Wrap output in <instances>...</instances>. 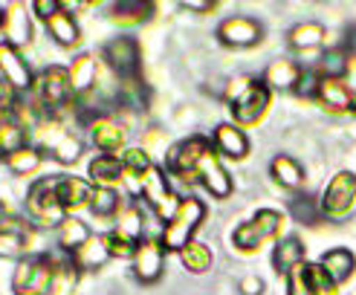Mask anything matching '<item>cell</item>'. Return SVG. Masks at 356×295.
<instances>
[{"mask_svg":"<svg viewBox=\"0 0 356 295\" xmlns=\"http://www.w3.org/2000/svg\"><path fill=\"white\" fill-rule=\"evenodd\" d=\"M70 258L76 260V267H79V269H84V272H96V269L104 267V260L111 258V252H108V243H104V237H90L76 255H70Z\"/></svg>","mask_w":356,"mask_h":295,"instance_id":"27","label":"cell"},{"mask_svg":"<svg viewBox=\"0 0 356 295\" xmlns=\"http://www.w3.org/2000/svg\"><path fill=\"white\" fill-rule=\"evenodd\" d=\"M142 226H145V217H142V208L139 205H124L119 208V226H116V232L124 235V237H131V240H142Z\"/></svg>","mask_w":356,"mask_h":295,"instance_id":"38","label":"cell"},{"mask_svg":"<svg viewBox=\"0 0 356 295\" xmlns=\"http://www.w3.org/2000/svg\"><path fill=\"white\" fill-rule=\"evenodd\" d=\"M287 295H313L310 275H307V264H298V267L287 275Z\"/></svg>","mask_w":356,"mask_h":295,"instance_id":"44","label":"cell"},{"mask_svg":"<svg viewBox=\"0 0 356 295\" xmlns=\"http://www.w3.org/2000/svg\"><path fill=\"white\" fill-rule=\"evenodd\" d=\"M298 264H305V246H301L298 237H284L275 243V252H273V267L275 272L290 275Z\"/></svg>","mask_w":356,"mask_h":295,"instance_id":"23","label":"cell"},{"mask_svg":"<svg viewBox=\"0 0 356 295\" xmlns=\"http://www.w3.org/2000/svg\"><path fill=\"white\" fill-rule=\"evenodd\" d=\"M316 99L327 113H353L356 110V99L342 78H322L318 81Z\"/></svg>","mask_w":356,"mask_h":295,"instance_id":"17","label":"cell"},{"mask_svg":"<svg viewBox=\"0 0 356 295\" xmlns=\"http://www.w3.org/2000/svg\"><path fill=\"white\" fill-rule=\"evenodd\" d=\"M41 160H44L41 148L26 145V148H21V151H15L12 156H6V165H9V171H15V174H32L35 168L41 165Z\"/></svg>","mask_w":356,"mask_h":295,"instance_id":"40","label":"cell"},{"mask_svg":"<svg viewBox=\"0 0 356 295\" xmlns=\"http://www.w3.org/2000/svg\"><path fill=\"white\" fill-rule=\"evenodd\" d=\"M356 203V174L353 171H339L327 183L322 194V214L330 220H342L350 214V208Z\"/></svg>","mask_w":356,"mask_h":295,"instance_id":"8","label":"cell"},{"mask_svg":"<svg viewBox=\"0 0 356 295\" xmlns=\"http://www.w3.org/2000/svg\"><path fill=\"white\" fill-rule=\"evenodd\" d=\"M203 217H206V205L200 200H194V197L180 200L174 217L165 223L163 237H159V240H163V246H165V252H183L191 243L194 232L200 229Z\"/></svg>","mask_w":356,"mask_h":295,"instance_id":"1","label":"cell"},{"mask_svg":"<svg viewBox=\"0 0 356 295\" xmlns=\"http://www.w3.org/2000/svg\"><path fill=\"white\" fill-rule=\"evenodd\" d=\"M301 73H305V69H301L296 61H290V58H275L270 67H266L264 84L273 87V90H296Z\"/></svg>","mask_w":356,"mask_h":295,"instance_id":"19","label":"cell"},{"mask_svg":"<svg viewBox=\"0 0 356 295\" xmlns=\"http://www.w3.org/2000/svg\"><path fill=\"white\" fill-rule=\"evenodd\" d=\"M90 177L99 185L113 188L119 180H124V165H122L119 156H113V153H99L96 160L90 162Z\"/></svg>","mask_w":356,"mask_h":295,"instance_id":"26","label":"cell"},{"mask_svg":"<svg viewBox=\"0 0 356 295\" xmlns=\"http://www.w3.org/2000/svg\"><path fill=\"white\" fill-rule=\"evenodd\" d=\"M183 9H188V12H215L218 3L215 0H186Z\"/></svg>","mask_w":356,"mask_h":295,"instance_id":"49","label":"cell"},{"mask_svg":"<svg viewBox=\"0 0 356 295\" xmlns=\"http://www.w3.org/2000/svg\"><path fill=\"white\" fill-rule=\"evenodd\" d=\"M52 267H56V281H52V292L56 295H67L70 289L76 287V281H79V267H76V260L73 258H64V260H56L52 258Z\"/></svg>","mask_w":356,"mask_h":295,"instance_id":"35","label":"cell"},{"mask_svg":"<svg viewBox=\"0 0 356 295\" xmlns=\"http://www.w3.org/2000/svg\"><path fill=\"white\" fill-rule=\"evenodd\" d=\"M122 165L124 171H131V174H145L151 168V156L145 148H128L122 153Z\"/></svg>","mask_w":356,"mask_h":295,"instance_id":"45","label":"cell"},{"mask_svg":"<svg viewBox=\"0 0 356 295\" xmlns=\"http://www.w3.org/2000/svg\"><path fill=\"white\" fill-rule=\"evenodd\" d=\"M154 9L156 6L151 0H119V3H113V9H111V17L122 26H139V24L151 21Z\"/></svg>","mask_w":356,"mask_h":295,"instance_id":"22","label":"cell"},{"mask_svg":"<svg viewBox=\"0 0 356 295\" xmlns=\"http://www.w3.org/2000/svg\"><path fill=\"white\" fill-rule=\"evenodd\" d=\"M102 58L108 61V67L119 76V81L142 78V76H139L142 56H139V44H136L134 38H113L111 44H104Z\"/></svg>","mask_w":356,"mask_h":295,"instance_id":"10","label":"cell"},{"mask_svg":"<svg viewBox=\"0 0 356 295\" xmlns=\"http://www.w3.org/2000/svg\"><path fill=\"white\" fill-rule=\"evenodd\" d=\"M61 12V3L58 0H32V15L35 17H41V21H52V17H56Z\"/></svg>","mask_w":356,"mask_h":295,"instance_id":"47","label":"cell"},{"mask_svg":"<svg viewBox=\"0 0 356 295\" xmlns=\"http://www.w3.org/2000/svg\"><path fill=\"white\" fill-rule=\"evenodd\" d=\"M35 104L47 113V116H61L64 108H70V99H73V90H70V73L64 67H47L44 73L35 78Z\"/></svg>","mask_w":356,"mask_h":295,"instance_id":"3","label":"cell"},{"mask_svg":"<svg viewBox=\"0 0 356 295\" xmlns=\"http://www.w3.org/2000/svg\"><path fill=\"white\" fill-rule=\"evenodd\" d=\"M124 108L131 110H145L148 104V93H145V84H142V78H134V81H122L119 84V96H116Z\"/></svg>","mask_w":356,"mask_h":295,"instance_id":"41","label":"cell"},{"mask_svg":"<svg viewBox=\"0 0 356 295\" xmlns=\"http://www.w3.org/2000/svg\"><path fill=\"white\" fill-rule=\"evenodd\" d=\"M93 188L90 183H84L79 177H58V200L64 205V212H76L81 205H90V197H93Z\"/></svg>","mask_w":356,"mask_h":295,"instance_id":"20","label":"cell"},{"mask_svg":"<svg viewBox=\"0 0 356 295\" xmlns=\"http://www.w3.org/2000/svg\"><path fill=\"white\" fill-rule=\"evenodd\" d=\"M3 24H6V9L0 6V29H3Z\"/></svg>","mask_w":356,"mask_h":295,"instance_id":"51","label":"cell"},{"mask_svg":"<svg viewBox=\"0 0 356 295\" xmlns=\"http://www.w3.org/2000/svg\"><path fill=\"white\" fill-rule=\"evenodd\" d=\"M32 133H38V139H41V153L49 151L64 165L76 162L79 156H81V142H79L73 133H70V128L64 125L61 116H44L41 125L35 128Z\"/></svg>","mask_w":356,"mask_h":295,"instance_id":"5","label":"cell"},{"mask_svg":"<svg viewBox=\"0 0 356 295\" xmlns=\"http://www.w3.org/2000/svg\"><path fill=\"white\" fill-rule=\"evenodd\" d=\"M270 174L281 188H298L301 183H305V168H301L298 160H293V156H287V153H278L270 162Z\"/></svg>","mask_w":356,"mask_h":295,"instance_id":"24","label":"cell"},{"mask_svg":"<svg viewBox=\"0 0 356 295\" xmlns=\"http://www.w3.org/2000/svg\"><path fill=\"white\" fill-rule=\"evenodd\" d=\"M58 180H38L32 183V188L26 191V214L32 223L38 226H58L67 220V212L58 200Z\"/></svg>","mask_w":356,"mask_h":295,"instance_id":"4","label":"cell"},{"mask_svg":"<svg viewBox=\"0 0 356 295\" xmlns=\"http://www.w3.org/2000/svg\"><path fill=\"white\" fill-rule=\"evenodd\" d=\"M318 73L316 69H305L301 73V78H298V87H296V93L298 96H305V99H316V93H318Z\"/></svg>","mask_w":356,"mask_h":295,"instance_id":"46","label":"cell"},{"mask_svg":"<svg viewBox=\"0 0 356 295\" xmlns=\"http://www.w3.org/2000/svg\"><path fill=\"white\" fill-rule=\"evenodd\" d=\"M29 130L24 128V125H17L15 119H3L0 121V156H12L15 151H21V148H26L29 142Z\"/></svg>","mask_w":356,"mask_h":295,"instance_id":"29","label":"cell"},{"mask_svg":"<svg viewBox=\"0 0 356 295\" xmlns=\"http://www.w3.org/2000/svg\"><path fill=\"white\" fill-rule=\"evenodd\" d=\"M90 136H93V145L99 151L113 153V156L119 148H124V142H128V130H124V125L113 116H96L90 121Z\"/></svg>","mask_w":356,"mask_h":295,"instance_id":"16","label":"cell"},{"mask_svg":"<svg viewBox=\"0 0 356 295\" xmlns=\"http://www.w3.org/2000/svg\"><path fill=\"white\" fill-rule=\"evenodd\" d=\"M32 232H12L0 229V258H24L29 249Z\"/></svg>","mask_w":356,"mask_h":295,"instance_id":"39","label":"cell"},{"mask_svg":"<svg viewBox=\"0 0 356 295\" xmlns=\"http://www.w3.org/2000/svg\"><path fill=\"white\" fill-rule=\"evenodd\" d=\"M318 264L325 267V272L333 278L336 284H345L348 278L353 275V267H356V258L350 249H330L322 255V260Z\"/></svg>","mask_w":356,"mask_h":295,"instance_id":"28","label":"cell"},{"mask_svg":"<svg viewBox=\"0 0 356 295\" xmlns=\"http://www.w3.org/2000/svg\"><path fill=\"white\" fill-rule=\"evenodd\" d=\"M318 78H345L348 73V52L345 49H327L322 58L316 61Z\"/></svg>","mask_w":356,"mask_h":295,"instance_id":"33","label":"cell"},{"mask_svg":"<svg viewBox=\"0 0 356 295\" xmlns=\"http://www.w3.org/2000/svg\"><path fill=\"white\" fill-rule=\"evenodd\" d=\"M52 281H56V267H52L49 255H32L21 258L12 275L15 295H49Z\"/></svg>","mask_w":356,"mask_h":295,"instance_id":"2","label":"cell"},{"mask_svg":"<svg viewBox=\"0 0 356 295\" xmlns=\"http://www.w3.org/2000/svg\"><path fill=\"white\" fill-rule=\"evenodd\" d=\"M290 214H293V220L301 223V226H316L318 220L325 217V214H322V205H316V200L307 197V194H296V197L290 200Z\"/></svg>","mask_w":356,"mask_h":295,"instance_id":"37","label":"cell"},{"mask_svg":"<svg viewBox=\"0 0 356 295\" xmlns=\"http://www.w3.org/2000/svg\"><path fill=\"white\" fill-rule=\"evenodd\" d=\"M307 275H310L313 295H339V284L325 272L322 264H307Z\"/></svg>","mask_w":356,"mask_h":295,"instance_id":"42","label":"cell"},{"mask_svg":"<svg viewBox=\"0 0 356 295\" xmlns=\"http://www.w3.org/2000/svg\"><path fill=\"white\" fill-rule=\"evenodd\" d=\"M104 243H108V252H111V258H124V260H128V258L134 260V255H136V246H139L136 240H131V237L119 235L116 229L104 235Z\"/></svg>","mask_w":356,"mask_h":295,"instance_id":"43","label":"cell"},{"mask_svg":"<svg viewBox=\"0 0 356 295\" xmlns=\"http://www.w3.org/2000/svg\"><path fill=\"white\" fill-rule=\"evenodd\" d=\"M287 41L293 49H313L325 41V26L322 24H316V21H307V24H298L287 32Z\"/></svg>","mask_w":356,"mask_h":295,"instance_id":"31","label":"cell"},{"mask_svg":"<svg viewBox=\"0 0 356 295\" xmlns=\"http://www.w3.org/2000/svg\"><path fill=\"white\" fill-rule=\"evenodd\" d=\"M180 260H183V267L188 269V272H194V275H203V272H209L211 269V249L209 246H203V243H188V246L180 252Z\"/></svg>","mask_w":356,"mask_h":295,"instance_id":"34","label":"cell"},{"mask_svg":"<svg viewBox=\"0 0 356 295\" xmlns=\"http://www.w3.org/2000/svg\"><path fill=\"white\" fill-rule=\"evenodd\" d=\"M261 289H264V281H261V278H255V275H249V278H243V281H241V292L243 295H261Z\"/></svg>","mask_w":356,"mask_h":295,"instance_id":"48","label":"cell"},{"mask_svg":"<svg viewBox=\"0 0 356 295\" xmlns=\"http://www.w3.org/2000/svg\"><path fill=\"white\" fill-rule=\"evenodd\" d=\"M194 180H200V185L209 191L211 197H218V200H226L229 194H232V177H229L226 168L220 165V160H218L215 151H209L203 160L197 162Z\"/></svg>","mask_w":356,"mask_h":295,"instance_id":"15","label":"cell"},{"mask_svg":"<svg viewBox=\"0 0 356 295\" xmlns=\"http://www.w3.org/2000/svg\"><path fill=\"white\" fill-rule=\"evenodd\" d=\"M215 148L223 156H229V160H243L249 153V139L238 125H229L226 121V125L215 128Z\"/></svg>","mask_w":356,"mask_h":295,"instance_id":"21","label":"cell"},{"mask_svg":"<svg viewBox=\"0 0 356 295\" xmlns=\"http://www.w3.org/2000/svg\"><path fill=\"white\" fill-rule=\"evenodd\" d=\"M0 78L9 81L17 93H29L35 87V78L21 56V49L9 41H0Z\"/></svg>","mask_w":356,"mask_h":295,"instance_id":"13","label":"cell"},{"mask_svg":"<svg viewBox=\"0 0 356 295\" xmlns=\"http://www.w3.org/2000/svg\"><path fill=\"white\" fill-rule=\"evenodd\" d=\"M211 151V142L203 136H191V139H183L177 142L168 156H165V168L171 174H180L183 180H194V171H197V162Z\"/></svg>","mask_w":356,"mask_h":295,"instance_id":"11","label":"cell"},{"mask_svg":"<svg viewBox=\"0 0 356 295\" xmlns=\"http://www.w3.org/2000/svg\"><path fill=\"white\" fill-rule=\"evenodd\" d=\"M122 208V197L116 194L113 188L108 185H96L93 188V197H90V212L96 217H113Z\"/></svg>","mask_w":356,"mask_h":295,"instance_id":"36","label":"cell"},{"mask_svg":"<svg viewBox=\"0 0 356 295\" xmlns=\"http://www.w3.org/2000/svg\"><path fill=\"white\" fill-rule=\"evenodd\" d=\"M67 73H70V90H73V99H84V96L96 93L99 67H96V58L90 56V52H81V56H76Z\"/></svg>","mask_w":356,"mask_h":295,"instance_id":"18","label":"cell"},{"mask_svg":"<svg viewBox=\"0 0 356 295\" xmlns=\"http://www.w3.org/2000/svg\"><path fill=\"white\" fill-rule=\"evenodd\" d=\"M266 108H270V87L255 78H249L243 90L229 101V110H232V119L238 125H258Z\"/></svg>","mask_w":356,"mask_h":295,"instance_id":"7","label":"cell"},{"mask_svg":"<svg viewBox=\"0 0 356 295\" xmlns=\"http://www.w3.org/2000/svg\"><path fill=\"white\" fill-rule=\"evenodd\" d=\"M90 229H87V223L76 220V217H67L61 226H58V246L64 255H76L87 240H90Z\"/></svg>","mask_w":356,"mask_h":295,"instance_id":"25","label":"cell"},{"mask_svg":"<svg viewBox=\"0 0 356 295\" xmlns=\"http://www.w3.org/2000/svg\"><path fill=\"white\" fill-rule=\"evenodd\" d=\"M163 260H165L163 240L142 237L136 246V255H134V275L142 284H156L159 275H163Z\"/></svg>","mask_w":356,"mask_h":295,"instance_id":"14","label":"cell"},{"mask_svg":"<svg viewBox=\"0 0 356 295\" xmlns=\"http://www.w3.org/2000/svg\"><path fill=\"white\" fill-rule=\"evenodd\" d=\"M218 38H220V44H226V47L246 49V47L261 44L264 26L255 21V17L235 15V17H226V21L218 26Z\"/></svg>","mask_w":356,"mask_h":295,"instance_id":"12","label":"cell"},{"mask_svg":"<svg viewBox=\"0 0 356 295\" xmlns=\"http://www.w3.org/2000/svg\"><path fill=\"white\" fill-rule=\"evenodd\" d=\"M142 197L151 205V212L163 220H171L180 200L174 197V191L168 188V180H165V171H159L156 165H151L145 174H142Z\"/></svg>","mask_w":356,"mask_h":295,"instance_id":"9","label":"cell"},{"mask_svg":"<svg viewBox=\"0 0 356 295\" xmlns=\"http://www.w3.org/2000/svg\"><path fill=\"white\" fill-rule=\"evenodd\" d=\"M345 52H350V56H356V26L348 32V38H345Z\"/></svg>","mask_w":356,"mask_h":295,"instance_id":"50","label":"cell"},{"mask_svg":"<svg viewBox=\"0 0 356 295\" xmlns=\"http://www.w3.org/2000/svg\"><path fill=\"white\" fill-rule=\"evenodd\" d=\"M281 229V214L273 212V208H261V212L249 220V223H241L235 235H232V243H235V249L241 252H255L261 249L266 240H273Z\"/></svg>","mask_w":356,"mask_h":295,"instance_id":"6","label":"cell"},{"mask_svg":"<svg viewBox=\"0 0 356 295\" xmlns=\"http://www.w3.org/2000/svg\"><path fill=\"white\" fill-rule=\"evenodd\" d=\"M47 29H49V35H52V38H56L61 47H76V44L81 41V32H79L76 17L70 15V12H64V9L47 24Z\"/></svg>","mask_w":356,"mask_h":295,"instance_id":"30","label":"cell"},{"mask_svg":"<svg viewBox=\"0 0 356 295\" xmlns=\"http://www.w3.org/2000/svg\"><path fill=\"white\" fill-rule=\"evenodd\" d=\"M3 29H6V41H9V44H15V47L29 44L32 29H29V21H26V15H24V6L15 3V6L6 9V24H3Z\"/></svg>","mask_w":356,"mask_h":295,"instance_id":"32","label":"cell"},{"mask_svg":"<svg viewBox=\"0 0 356 295\" xmlns=\"http://www.w3.org/2000/svg\"><path fill=\"white\" fill-rule=\"evenodd\" d=\"M6 220V205H3V200H0V223Z\"/></svg>","mask_w":356,"mask_h":295,"instance_id":"52","label":"cell"}]
</instances>
